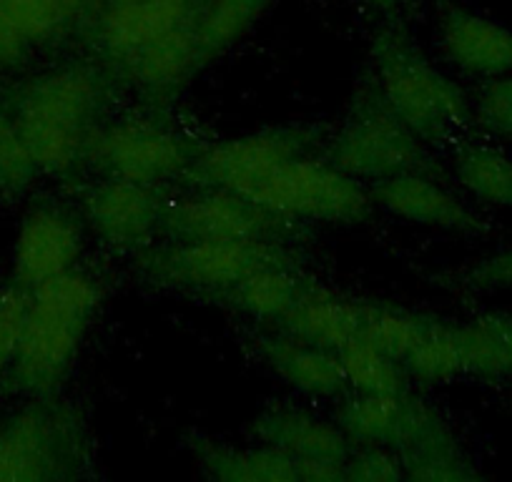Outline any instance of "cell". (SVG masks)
<instances>
[{
	"label": "cell",
	"instance_id": "f1b7e54d",
	"mask_svg": "<svg viewBox=\"0 0 512 482\" xmlns=\"http://www.w3.org/2000/svg\"><path fill=\"white\" fill-rule=\"evenodd\" d=\"M0 8L8 13L28 43L51 41L68 26L58 0H0Z\"/></svg>",
	"mask_w": 512,
	"mask_h": 482
},
{
	"label": "cell",
	"instance_id": "4dcf8cb0",
	"mask_svg": "<svg viewBox=\"0 0 512 482\" xmlns=\"http://www.w3.org/2000/svg\"><path fill=\"white\" fill-rule=\"evenodd\" d=\"M28 294L31 292L16 282L0 287V377L6 375L16 359L23 324H26Z\"/></svg>",
	"mask_w": 512,
	"mask_h": 482
},
{
	"label": "cell",
	"instance_id": "277c9868",
	"mask_svg": "<svg viewBox=\"0 0 512 482\" xmlns=\"http://www.w3.org/2000/svg\"><path fill=\"white\" fill-rule=\"evenodd\" d=\"M324 159L344 174L372 184L412 171H435L425 141L387 106L372 81L357 88Z\"/></svg>",
	"mask_w": 512,
	"mask_h": 482
},
{
	"label": "cell",
	"instance_id": "9a60e30c",
	"mask_svg": "<svg viewBox=\"0 0 512 482\" xmlns=\"http://www.w3.org/2000/svg\"><path fill=\"white\" fill-rule=\"evenodd\" d=\"M372 199L374 206H382L392 216L412 221V224L452 231V234H485L487 231L485 219L470 204L432 179V174H422V171L377 181Z\"/></svg>",
	"mask_w": 512,
	"mask_h": 482
},
{
	"label": "cell",
	"instance_id": "3957f363",
	"mask_svg": "<svg viewBox=\"0 0 512 482\" xmlns=\"http://www.w3.org/2000/svg\"><path fill=\"white\" fill-rule=\"evenodd\" d=\"M369 58L379 96L425 144L455 141L475 121L465 88L442 73L405 28H382Z\"/></svg>",
	"mask_w": 512,
	"mask_h": 482
},
{
	"label": "cell",
	"instance_id": "836d02e7",
	"mask_svg": "<svg viewBox=\"0 0 512 482\" xmlns=\"http://www.w3.org/2000/svg\"><path fill=\"white\" fill-rule=\"evenodd\" d=\"M28 38L18 31L16 23L8 18V13L0 8V66L16 68L28 56Z\"/></svg>",
	"mask_w": 512,
	"mask_h": 482
},
{
	"label": "cell",
	"instance_id": "30bf717a",
	"mask_svg": "<svg viewBox=\"0 0 512 482\" xmlns=\"http://www.w3.org/2000/svg\"><path fill=\"white\" fill-rule=\"evenodd\" d=\"M314 126H277L204 146L181 181L191 189H229L249 196L269 174L317 146Z\"/></svg>",
	"mask_w": 512,
	"mask_h": 482
},
{
	"label": "cell",
	"instance_id": "ffe728a7",
	"mask_svg": "<svg viewBox=\"0 0 512 482\" xmlns=\"http://www.w3.org/2000/svg\"><path fill=\"white\" fill-rule=\"evenodd\" d=\"M364 302L337 297L317 282L304 292V297L294 304L292 312L279 322L284 334L312 342L317 347L339 352L344 344L359 337L362 332Z\"/></svg>",
	"mask_w": 512,
	"mask_h": 482
},
{
	"label": "cell",
	"instance_id": "8fae6325",
	"mask_svg": "<svg viewBox=\"0 0 512 482\" xmlns=\"http://www.w3.org/2000/svg\"><path fill=\"white\" fill-rule=\"evenodd\" d=\"M161 234L171 241H287L294 221L229 189H191L166 201Z\"/></svg>",
	"mask_w": 512,
	"mask_h": 482
},
{
	"label": "cell",
	"instance_id": "74e56055",
	"mask_svg": "<svg viewBox=\"0 0 512 482\" xmlns=\"http://www.w3.org/2000/svg\"><path fill=\"white\" fill-rule=\"evenodd\" d=\"M502 141H505V144L510 146V151H512V131H510V134H505V136H502Z\"/></svg>",
	"mask_w": 512,
	"mask_h": 482
},
{
	"label": "cell",
	"instance_id": "9c48e42d",
	"mask_svg": "<svg viewBox=\"0 0 512 482\" xmlns=\"http://www.w3.org/2000/svg\"><path fill=\"white\" fill-rule=\"evenodd\" d=\"M337 425L352 445H384L400 457L430 455L462 447L445 420L420 397L352 392L337 410Z\"/></svg>",
	"mask_w": 512,
	"mask_h": 482
},
{
	"label": "cell",
	"instance_id": "e575fe53",
	"mask_svg": "<svg viewBox=\"0 0 512 482\" xmlns=\"http://www.w3.org/2000/svg\"><path fill=\"white\" fill-rule=\"evenodd\" d=\"M482 317H485L487 327L492 329L497 344H500L507 367V382H512V312H487Z\"/></svg>",
	"mask_w": 512,
	"mask_h": 482
},
{
	"label": "cell",
	"instance_id": "1f68e13d",
	"mask_svg": "<svg viewBox=\"0 0 512 482\" xmlns=\"http://www.w3.org/2000/svg\"><path fill=\"white\" fill-rule=\"evenodd\" d=\"M475 106V124L490 131L492 136L502 139L512 131V73L500 78L485 81L477 98L472 101Z\"/></svg>",
	"mask_w": 512,
	"mask_h": 482
},
{
	"label": "cell",
	"instance_id": "83f0119b",
	"mask_svg": "<svg viewBox=\"0 0 512 482\" xmlns=\"http://www.w3.org/2000/svg\"><path fill=\"white\" fill-rule=\"evenodd\" d=\"M36 174V159L18 129L11 106L8 101H0V196H21L33 184Z\"/></svg>",
	"mask_w": 512,
	"mask_h": 482
},
{
	"label": "cell",
	"instance_id": "d4e9b609",
	"mask_svg": "<svg viewBox=\"0 0 512 482\" xmlns=\"http://www.w3.org/2000/svg\"><path fill=\"white\" fill-rule=\"evenodd\" d=\"M455 179L477 201L512 211V156L495 146L470 144L457 151Z\"/></svg>",
	"mask_w": 512,
	"mask_h": 482
},
{
	"label": "cell",
	"instance_id": "4316f807",
	"mask_svg": "<svg viewBox=\"0 0 512 482\" xmlns=\"http://www.w3.org/2000/svg\"><path fill=\"white\" fill-rule=\"evenodd\" d=\"M425 314L407 312V309L392 307V304H369L364 302L362 332L359 337L367 339L377 349L387 352L395 359H405L407 352L415 347L425 327Z\"/></svg>",
	"mask_w": 512,
	"mask_h": 482
},
{
	"label": "cell",
	"instance_id": "484cf974",
	"mask_svg": "<svg viewBox=\"0 0 512 482\" xmlns=\"http://www.w3.org/2000/svg\"><path fill=\"white\" fill-rule=\"evenodd\" d=\"M342 370L352 392L367 395H400L410 392V375L400 359L357 337L339 349Z\"/></svg>",
	"mask_w": 512,
	"mask_h": 482
},
{
	"label": "cell",
	"instance_id": "6da1fadb",
	"mask_svg": "<svg viewBox=\"0 0 512 482\" xmlns=\"http://www.w3.org/2000/svg\"><path fill=\"white\" fill-rule=\"evenodd\" d=\"M113 76L96 63H66L28 78L8 106L41 174L73 176L111 103Z\"/></svg>",
	"mask_w": 512,
	"mask_h": 482
},
{
	"label": "cell",
	"instance_id": "5bb4252c",
	"mask_svg": "<svg viewBox=\"0 0 512 482\" xmlns=\"http://www.w3.org/2000/svg\"><path fill=\"white\" fill-rule=\"evenodd\" d=\"M199 0H118L103 3L93 21V41L113 68L131 53L179 28L191 26Z\"/></svg>",
	"mask_w": 512,
	"mask_h": 482
},
{
	"label": "cell",
	"instance_id": "52a82bcc",
	"mask_svg": "<svg viewBox=\"0 0 512 482\" xmlns=\"http://www.w3.org/2000/svg\"><path fill=\"white\" fill-rule=\"evenodd\" d=\"M204 144L156 116H121L98 126L86 166L111 179L161 186L181 181Z\"/></svg>",
	"mask_w": 512,
	"mask_h": 482
},
{
	"label": "cell",
	"instance_id": "ba28073f",
	"mask_svg": "<svg viewBox=\"0 0 512 482\" xmlns=\"http://www.w3.org/2000/svg\"><path fill=\"white\" fill-rule=\"evenodd\" d=\"M249 199L289 221L322 224H362L374 209L372 191L362 181L309 154L279 166Z\"/></svg>",
	"mask_w": 512,
	"mask_h": 482
},
{
	"label": "cell",
	"instance_id": "7a4b0ae2",
	"mask_svg": "<svg viewBox=\"0 0 512 482\" xmlns=\"http://www.w3.org/2000/svg\"><path fill=\"white\" fill-rule=\"evenodd\" d=\"M101 297V282L78 267L31 289L21 344L8 367L11 390L28 397L56 395L76 362Z\"/></svg>",
	"mask_w": 512,
	"mask_h": 482
},
{
	"label": "cell",
	"instance_id": "5b68a950",
	"mask_svg": "<svg viewBox=\"0 0 512 482\" xmlns=\"http://www.w3.org/2000/svg\"><path fill=\"white\" fill-rule=\"evenodd\" d=\"M86 462V427L68 402L33 397L0 425V482L71 480Z\"/></svg>",
	"mask_w": 512,
	"mask_h": 482
},
{
	"label": "cell",
	"instance_id": "8992f818",
	"mask_svg": "<svg viewBox=\"0 0 512 482\" xmlns=\"http://www.w3.org/2000/svg\"><path fill=\"white\" fill-rule=\"evenodd\" d=\"M272 264H294L284 241H171L136 254L149 282L214 302L251 272Z\"/></svg>",
	"mask_w": 512,
	"mask_h": 482
},
{
	"label": "cell",
	"instance_id": "f546056e",
	"mask_svg": "<svg viewBox=\"0 0 512 482\" xmlns=\"http://www.w3.org/2000/svg\"><path fill=\"white\" fill-rule=\"evenodd\" d=\"M344 480L397 482L405 480L400 452L384 445H352L344 460Z\"/></svg>",
	"mask_w": 512,
	"mask_h": 482
},
{
	"label": "cell",
	"instance_id": "cb8c5ba5",
	"mask_svg": "<svg viewBox=\"0 0 512 482\" xmlns=\"http://www.w3.org/2000/svg\"><path fill=\"white\" fill-rule=\"evenodd\" d=\"M402 365L410 380L422 382V385H450L465 377L457 324L427 317L420 339L402 359Z\"/></svg>",
	"mask_w": 512,
	"mask_h": 482
},
{
	"label": "cell",
	"instance_id": "603a6c76",
	"mask_svg": "<svg viewBox=\"0 0 512 482\" xmlns=\"http://www.w3.org/2000/svg\"><path fill=\"white\" fill-rule=\"evenodd\" d=\"M269 6L272 0H199L191 28L204 66L239 43Z\"/></svg>",
	"mask_w": 512,
	"mask_h": 482
},
{
	"label": "cell",
	"instance_id": "4fadbf2b",
	"mask_svg": "<svg viewBox=\"0 0 512 482\" xmlns=\"http://www.w3.org/2000/svg\"><path fill=\"white\" fill-rule=\"evenodd\" d=\"M83 231L73 211L61 204H36L21 221L13 249V282L28 292L76 269Z\"/></svg>",
	"mask_w": 512,
	"mask_h": 482
},
{
	"label": "cell",
	"instance_id": "d6a6232c",
	"mask_svg": "<svg viewBox=\"0 0 512 482\" xmlns=\"http://www.w3.org/2000/svg\"><path fill=\"white\" fill-rule=\"evenodd\" d=\"M465 284L477 292H512V244L480 259L467 272Z\"/></svg>",
	"mask_w": 512,
	"mask_h": 482
},
{
	"label": "cell",
	"instance_id": "f35d334b",
	"mask_svg": "<svg viewBox=\"0 0 512 482\" xmlns=\"http://www.w3.org/2000/svg\"><path fill=\"white\" fill-rule=\"evenodd\" d=\"M101 3H118V0H101Z\"/></svg>",
	"mask_w": 512,
	"mask_h": 482
},
{
	"label": "cell",
	"instance_id": "7402d4cb",
	"mask_svg": "<svg viewBox=\"0 0 512 482\" xmlns=\"http://www.w3.org/2000/svg\"><path fill=\"white\" fill-rule=\"evenodd\" d=\"M191 450L201 470L221 482H299L297 465L282 450L264 442L254 447L221 445L209 437H191Z\"/></svg>",
	"mask_w": 512,
	"mask_h": 482
},
{
	"label": "cell",
	"instance_id": "7c38bea8",
	"mask_svg": "<svg viewBox=\"0 0 512 482\" xmlns=\"http://www.w3.org/2000/svg\"><path fill=\"white\" fill-rule=\"evenodd\" d=\"M161 186L103 176L81 194L83 219L93 234L121 254H139L161 234L166 211Z\"/></svg>",
	"mask_w": 512,
	"mask_h": 482
},
{
	"label": "cell",
	"instance_id": "2e32d148",
	"mask_svg": "<svg viewBox=\"0 0 512 482\" xmlns=\"http://www.w3.org/2000/svg\"><path fill=\"white\" fill-rule=\"evenodd\" d=\"M116 68L144 98L146 106L164 111L204 68V61L196 46L194 28L186 26L139 48Z\"/></svg>",
	"mask_w": 512,
	"mask_h": 482
},
{
	"label": "cell",
	"instance_id": "d6986e66",
	"mask_svg": "<svg viewBox=\"0 0 512 482\" xmlns=\"http://www.w3.org/2000/svg\"><path fill=\"white\" fill-rule=\"evenodd\" d=\"M256 352L274 375L304 395L339 397L349 390L342 359L332 349L279 332L256 339Z\"/></svg>",
	"mask_w": 512,
	"mask_h": 482
},
{
	"label": "cell",
	"instance_id": "44dd1931",
	"mask_svg": "<svg viewBox=\"0 0 512 482\" xmlns=\"http://www.w3.org/2000/svg\"><path fill=\"white\" fill-rule=\"evenodd\" d=\"M312 284V279L299 272L297 264H272L251 272L239 284L219 294L214 302L256 322L279 324Z\"/></svg>",
	"mask_w": 512,
	"mask_h": 482
},
{
	"label": "cell",
	"instance_id": "8d00e7d4",
	"mask_svg": "<svg viewBox=\"0 0 512 482\" xmlns=\"http://www.w3.org/2000/svg\"><path fill=\"white\" fill-rule=\"evenodd\" d=\"M372 11L384 13V16H390V13H397L402 6H405L407 0H364Z\"/></svg>",
	"mask_w": 512,
	"mask_h": 482
},
{
	"label": "cell",
	"instance_id": "e0dca14e",
	"mask_svg": "<svg viewBox=\"0 0 512 482\" xmlns=\"http://www.w3.org/2000/svg\"><path fill=\"white\" fill-rule=\"evenodd\" d=\"M442 56L465 76L492 81L512 73V28L462 6L440 16Z\"/></svg>",
	"mask_w": 512,
	"mask_h": 482
},
{
	"label": "cell",
	"instance_id": "d590c367",
	"mask_svg": "<svg viewBox=\"0 0 512 482\" xmlns=\"http://www.w3.org/2000/svg\"><path fill=\"white\" fill-rule=\"evenodd\" d=\"M58 6H61V11L66 13L68 23H73L93 6V0H58Z\"/></svg>",
	"mask_w": 512,
	"mask_h": 482
},
{
	"label": "cell",
	"instance_id": "ac0fdd59",
	"mask_svg": "<svg viewBox=\"0 0 512 482\" xmlns=\"http://www.w3.org/2000/svg\"><path fill=\"white\" fill-rule=\"evenodd\" d=\"M251 435L256 442L272 445L299 462L314 460H347L352 442L344 435L337 422H324L312 412L297 410V407H267L251 422Z\"/></svg>",
	"mask_w": 512,
	"mask_h": 482
}]
</instances>
